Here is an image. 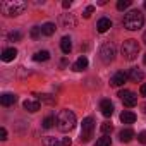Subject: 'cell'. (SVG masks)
<instances>
[{
  "label": "cell",
  "mask_w": 146,
  "mask_h": 146,
  "mask_svg": "<svg viewBox=\"0 0 146 146\" xmlns=\"http://www.w3.org/2000/svg\"><path fill=\"white\" fill-rule=\"evenodd\" d=\"M100 110H102V115L110 117V115L113 113V105H112V102H110V100H102V102H100Z\"/></svg>",
  "instance_id": "cell-9"
},
{
  "label": "cell",
  "mask_w": 146,
  "mask_h": 146,
  "mask_svg": "<svg viewBox=\"0 0 146 146\" xmlns=\"http://www.w3.org/2000/svg\"><path fill=\"white\" fill-rule=\"evenodd\" d=\"M43 144H45V146H60L62 143H58L55 137H45V139H43Z\"/></svg>",
  "instance_id": "cell-28"
},
{
  "label": "cell",
  "mask_w": 146,
  "mask_h": 146,
  "mask_svg": "<svg viewBox=\"0 0 146 146\" xmlns=\"http://www.w3.org/2000/svg\"><path fill=\"white\" fill-rule=\"evenodd\" d=\"M129 78L134 81V83H141L143 81V78H144V74H143V70L141 69H137V67H134V69H131V72H129Z\"/></svg>",
  "instance_id": "cell-17"
},
{
  "label": "cell",
  "mask_w": 146,
  "mask_h": 146,
  "mask_svg": "<svg viewBox=\"0 0 146 146\" xmlns=\"http://www.w3.org/2000/svg\"><path fill=\"white\" fill-rule=\"evenodd\" d=\"M93 12H95V5H88V7H86V11H84V14H83V16H84V17H86V19H88V17H90V16H91V14H93Z\"/></svg>",
  "instance_id": "cell-30"
},
{
  "label": "cell",
  "mask_w": 146,
  "mask_h": 146,
  "mask_svg": "<svg viewBox=\"0 0 146 146\" xmlns=\"http://www.w3.org/2000/svg\"><path fill=\"white\" fill-rule=\"evenodd\" d=\"M93 131H95V119H93V117L83 119V124H81V137H79V141H81V143H88V141L93 137Z\"/></svg>",
  "instance_id": "cell-5"
},
{
  "label": "cell",
  "mask_w": 146,
  "mask_h": 146,
  "mask_svg": "<svg viewBox=\"0 0 146 146\" xmlns=\"http://www.w3.org/2000/svg\"><path fill=\"white\" fill-rule=\"evenodd\" d=\"M119 98L122 100V103H124L127 108H132V107H136V103H137V96H136L132 91H129V90H120V91H119Z\"/></svg>",
  "instance_id": "cell-7"
},
{
  "label": "cell",
  "mask_w": 146,
  "mask_h": 146,
  "mask_svg": "<svg viewBox=\"0 0 146 146\" xmlns=\"http://www.w3.org/2000/svg\"><path fill=\"white\" fill-rule=\"evenodd\" d=\"M48 58H50V53H48L46 50L36 52V53L33 55V60H36V62H45V60H48Z\"/></svg>",
  "instance_id": "cell-21"
},
{
  "label": "cell",
  "mask_w": 146,
  "mask_h": 146,
  "mask_svg": "<svg viewBox=\"0 0 146 146\" xmlns=\"http://www.w3.org/2000/svg\"><path fill=\"white\" fill-rule=\"evenodd\" d=\"M40 35H43V33H41V28H38V26L31 28V33H29V36H31L33 40H38V38H40Z\"/></svg>",
  "instance_id": "cell-29"
},
{
  "label": "cell",
  "mask_w": 146,
  "mask_h": 146,
  "mask_svg": "<svg viewBox=\"0 0 146 146\" xmlns=\"http://www.w3.org/2000/svg\"><path fill=\"white\" fill-rule=\"evenodd\" d=\"M57 129L60 132H69L76 127V115L70 110H60L57 115Z\"/></svg>",
  "instance_id": "cell-1"
},
{
  "label": "cell",
  "mask_w": 146,
  "mask_h": 146,
  "mask_svg": "<svg viewBox=\"0 0 146 146\" xmlns=\"http://www.w3.org/2000/svg\"><path fill=\"white\" fill-rule=\"evenodd\" d=\"M98 55H100V60H102L103 64H110V62H113V58H115V46H113L112 43H105V45H102Z\"/></svg>",
  "instance_id": "cell-6"
},
{
  "label": "cell",
  "mask_w": 146,
  "mask_h": 146,
  "mask_svg": "<svg viewBox=\"0 0 146 146\" xmlns=\"http://www.w3.org/2000/svg\"><path fill=\"white\" fill-rule=\"evenodd\" d=\"M143 41H144V45H146V31L143 33Z\"/></svg>",
  "instance_id": "cell-36"
},
{
  "label": "cell",
  "mask_w": 146,
  "mask_h": 146,
  "mask_svg": "<svg viewBox=\"0 0 146 146\" xmlns=\"http://www.w3.org/2000/svg\"><path fill=\"white\" fill-rule=\"evenodd\" d=\"M131 5H132L131 0H119V2H117V11H125V9H129Z\"/></svg>",
  "instance_id": "cell-25"
},
{
  "label": "cell",
  "mask_w": 146,
  "mask_h": 146,
  "mask_svg": "<svg viewBox=\"0 0 146 146\" xmlns=\"http://www.w3.org/2000/svg\"><path fill=\"white\" fill-rule=\"evenodd\" d=\"M5 139H7V129L0 127V141H5Z\"/></svg>",
  "instance_id": "cell-32"
},
{
  "label": "cell",
  "mask_w": 146,
  "mask_h": 146,
  "mask_svg": "<svg viewBox=\"0 0 146 146\" xmlns=\"http://www.w3.org/2000/svg\"><path fill=\"white\" fill-rule=\"evenodd\" d=\"M62 24H64V28H74L76 26V17L72 14H64L62 16Z\"/></svg>",
  "instance_id": "cell-18"
},
{
  "label": "cell",
  "mask_w": 146,
  "mask_h": 146,
  "mask_svg": "<svg viewBox=\"0 0 146 146\" xmlns=\"http://www.w3.org/2000/svg\"><path fill=\"white\" fill-rule=\"evenodd\" d=\"M72 144V139L70 137H64L62 139V146H70Z\"/></svg>",
  "instance_id": "cell-33"
},
{
  "label": "cell",
  "mask_w": 146,
  "mask_h": 146,
  "mask_svg": "<svg viewBox=\"0 0 146 146\" xmlns=\"http://www.w3.org/2000/svg\"><path fill=\"white\" fill-rule=\"evenodd\" d=\"M139 93H141L143 96H146V83H144V84H141V90H139Z\"/></svg>",
  "instance_id": "cell-34"
},
{
  "label": "cell",
  "mask_w": 146,
  "mask_h": 146,
  "mask_svg": "<svg viewBox=\"0 0 146 146\" xmlns=\"http://www.w3.org/2000/svg\"><path fill=\"white\" fill-rule=\"evenodd\" d=\"M17 57V50L12 46V48H5L4 52H2V60L4 62H12L14 58Z\"/></svg>",
  "instance_id": "cell-14"
},
{
  "label": "cell",
  "mask_w": 146,
  "mask_h": 146,
  "mask_svg": "<svg viewBox=\"0 0 146 146\" xmlns=\"http://www.w3.org/2000/svg\"><path fill=\"white\" fill-rule=\"evenodd\" d=\"M137 141L143 143V144H146V131H141V132L137 134Z\"/></svg>",
  "instance_id": "cell-31"
},
{
  "label": "cell",
  "mask_w": 146,
  "mask_h": 146,
  "mask_svg": "<svg viewBox=\"0 0 146 146\" xmlns=\"http://www.w3.org/2000/svg\"><path fill=\"white\" fill-rule=\"evenodd\" d=\"M62 7H64V9H69V7H70V0H64V2H62Z\"/></svg>",
  "instance_id": "cell-35"
},
{
  "label": "cell",
  "mask_w": 146,
  "mask_h": 146,
  "mask_svg": "<svg viewBox=\"0 0 146 146\" xmlns=\"http://www.w3.org/2000/svg\"><path fill=\"white\" fill-rule=\"evenodd\" d=\"M122 24H124V28L129 29V31H137V29H141L143 24H144V16H143L141 11H131V12H127V14L124 16Z\"/></svg>",
  "instance_id": "cell-2"
},
{
  "label": "cell",
  "mask_w": 146,
  "mask_h": 146,
  "mask_svg": "<svg viewBox=\"0 0 146 146\" xmlns=\"http://www.w3.org/2000/svg\"><path fill=\"white\" fill-rule=\"evenodd\" d=\"M144 9H146V0H144Z\"/></svg>",
  "instance_id": "cell-38"
},
{
  "label": "cell",
  "mask_w": 146,
  "mask_h": 146,
  "mask_svg": "<svg viewBox=\"0 0 146 146\" xmlns=\"http://www.w3.org/2000/svg\"><path fill=\"white\" fill-rule=\"evenodd\" d=\"M55 122H57V119H55V117H52V115H50V117H46V119H45V120H43V127H45V129H52V127H53V124H55Z\"/></svg>",
  "instance_id": "cell-26"
},
{
  "label": "cell",
  "mask_w": 146,
  "mask_h": 146,
  "mask_svg": "<svg viewBox=\"0 0 146 146\" xmlns=\"http://www.w3.org/2000/svg\"><path fill=\"white\" fill-rule=\"evenodd\" d=\"M110 28H112V21H110L108 17H102V19L96 23V31H98V33H107Z\"/></svg>",
  "instance_id": "cell-10"
},
{
  "label": "cell",
  "mask_w": 146,
  "mask_h": 146,
  "mask_svg": "<svg viewBox=\"0 0 146 146\" xmlns=\"http://www.w3.org/2000/svg\"><path fill=\"white\" fill-rule=\"evenodd\" d=\"M60 50H62L64 53H70V50H72V41H70L69 36H64V38L60 40Z\"/></svg>",
  "instance_id": "cell-19"
},
{
  "label": "cell",
  "mask_w": 146,
  "mask_h": 146,
  "mask_svg": "<svg viewBox=\"0 0 146 146\" xmlns=\"http://www.w3.org/2000/svg\"><path fill=\"white\" fill-rule=\"evenodd\" d=\"M23 107H24V110L35 113V112L40 110V100H26V102L23 103Z\"/></svg>",
  "instance_id": "cell-12"
},
{
  "label": "cell",
  "mask_w": 146,
  "mask_h": 146,
  "mask_svg": "<svg viewBox=\"0 0 146 146\" xmlns=\"http://www.w3.org/2000/svg\"><path fill=\"white\" fill-rule=\"evenodd\" d=\"M144 112H146V105H144Z\"/></svg>",
  "instance_id": "cell-39"
},
{
  "label": "cell",
  "mask_w": 146,
  "mask_h": 146,
  "mask_svg": "<svg viewBox=\"0 0 146 146\" xmlns=\"http://www.w3.org/2000/svg\"><path fill=\"white\" fill-rule=\"evenodd\" d=\"M143 62H144V64H146V53H144V57H143Z\"/></svg>",
  "instance_id": "cell-37"
},
{
  "label": "cell",
  "mask_w": 146,
  "mask_h": 146,
  "mask_svg": "<svg viewBox=\"0 0 146 146\" xmlns=\"http://www.w3.org/2000/svg\"><path fill=\"white\" fill-rule=\"evenodd\" d=\"M21 38H23V33L21 31H11L9 33V40L11 41H21Z\"/></svg>",
  "instance_id": "cell-27"
},
{
  "label": "cell",
  "mask_w": 146,
  "mask_h": 146,
  "mask_svg": "<svg viewBox=\"0 0 146 146\" xmlns=\"http://www.w3.org/2000/svg\"><path fill=\"white\" fill-rule=\"evenodd\" d=\"M120 52H122V57L125 60H136L137 55H139V43H137V40H132V38L125 40L122 43Z\"/></svg>",
  "instance_id": "cell-3"
},
{
  "label": "cell",
  "mask_w": 146,
  "mask_h": 146,
  "mask_svg": "<svg viewBox=\"0 0 146 146\" xmlns=\"http://www.w3.org/2000/svg\"><path fill=\"white\" fill-rule=\"evenodd\" d=\"M132 137H134V131L132 129H122L119 132V139L122 143H129V141H132Z\"/></svg>",
  "instance_id": "cell-16"
},
{
  "label": "cell",
  "mask_w": 146,
  "mask_h": 146,
  "mask_svg": "<svg viewBox=\"0 0 146 146\" xmlns=\"http://www.w3.org/2000/svg\"><path fill=\"white\" fill-rule=\"evenodd\" d=\"M88 67V58L83 55V57H79L78 60H76V64L72 65V70H76V72H81V70H84Z\"/></svg>",
  "instance_id": "cell-15"
},
{
  "label": "cell",
  "mask_w": 146,
  "mask_h": 146,
  "mask_svg": "<svg viewBox=\"0 0 146 146\" xmlns=\"http://www.w3.org/2000/svg\"><path fill=\"white\" fill-rule=\"evenodd\" d=\"M127 74H125V72L124 70H119V72H115V74L110 78V84L112 86H115V88H119V86H122L125 81H127Z\"/></svg>",
  "instance_id": "cell-8"
},
{
  "label": "cell",
  "mask_w": 146,
  "mask_h": 146,
  "mask_svg": "<svg viewBox=\"0 0 146 146\" xmlns=\"http://www.w3.org/2000/svg\"><path fill=\"white\" fill-rule=\"evenodd\" d=\"M17 102V96L12 95V93H4L2 96H0V103H2L4 107H11Z\"/></svg>",
  "instance_id": "cell-11"
},
{
  "label": "cell",
  "mask_w": 146,
  "mask_h": 146,
  "mask_svg": "<svg viewBox=\"0 0 146 146\" xmlns=\"http://www.w3.org/2000/svg\"><path fill=\"white\" fill-rule=\"evenodd\" d=\"M120 122L122 124H134L136 122V113L131 112V110H124L120 113Z\"/></svg>",
  "instance_id": "cell-13"
},
{
  "label": "cell",
  "mask_w": 146,
  "mask_h": 146,
  "mask_svg": "<svg viewBox=\"0 0 146 146\" xmlns=\"http://www.w3.org/2000/svg\"><path fill=\"white\" fill-rule=\"evenodd\" d=\"M38 100L41 103H46V105H55V96H52V95H41Z\"/></svg>",
  "instance_id": "cell-24"
},
{
  "label": "cell",
  "mask_w": 146,
  "mask_h": 146,
  "mask_svg": "<svg viewBox=\"0 0 146 146\" xmlns=\"http://www.w3.org/2000/svg\"><path fill=\"white\" fill-rule=\"evenodd\" d=\"M41 33H43L45 36H52V35L55 33V24H53V23H45V24L41 26Z\"/></svg>",
  "instance_id": "cell-20"
},
{
  "label": "cell",
  "mask_w": 146,
  "mask_h": 146,
  "mask_svg": "<svg viewBox=\"0 0 146 146\" xmlns=\"http://www.w3.org/2000/svg\"><path fill=\"white\" fill-rule=\"evenodd\" d=\"M100 131H102V134H103V136H110V134H112V131H113V125H112L110 122H103V124L100 125Z\"/></svg>",
  "instance_id": "cell-22"
},
{
  "label": "cell",
  "mask_w": 146,
  "mask_h": 146,
  "mask_svg": "<svg viewBox=\"0 0 146 146\" xmlns=\"http://www.w3.org/2000/svg\"><path fill=\"white\" fill-rule=\"evenodd\" d=\"M110 144H112L110 136H102V137H98L96 143H95V146H110Z\"/></svg>",
  "instance_id": "cell-23"
},
{
  "label": "cell",
  "mask_w": 146,
  "mask_h": 146,
  "mask_svg": "<svg viewBox=\"0 0 146 146\" xmlns=\"http://www.w3.org/2000/svg\"><path fill=\"white\" fill-rule=\"evenodd\" d=\"M26 9H28V4L26 2H21V0H14V2L2 4V11L5 12V16H11V17L21 16Z\"/></svg>",
  "instance_id": "cell-4"
}]
</instances>
